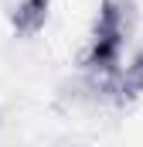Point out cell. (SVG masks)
I'll return each instance as SVG.
<instances>
[{"label":"cell","instance_id":"3","mask_svg":"<svg viewBox=\"0 0 143 147\" xmlns=\"http://www.w3.org/2000/svg\"><path fill=\"white\" fill-rule=\"evenodd\" d=\"M140 92H143V51H136L133 62L123 69V86H119V99H116V106L133 103Z\"/></svg>","mask_w":143,"mask_h":147},{"label":"cell","instance_id":"1","mask_svg":"<svg viewBox=\"0 0 143 147\" xmlns=\"http://www.w3.org/2000/svg\"><path fill=\"white\" fill-rule=\"evenodd\" d=\"M136 21H140V10H136L133 0H102L99 14H96V24H92V34L126 45L136 31Z\"/></svg>","mask_w":143,"mask_h":147},{"label":"cell","instance_id":"4","mask_svg":"<svg viewBox=\"0 0 143 147\" xmlns=\"http://www.w3.org/2000/svg\"><path fill=\"white\" fill-rule=\"evenodd\" d=\"M0 127H3V110H0Z\"/></svg>","mask_w":143,"mask_h":147},{"label":"cell","instance_id":"2","mask_svg":"<svg viewBox=\"0 0 143 147\" xmlns=\"http://www.w3.org/2000/svg\"><path fill=\"white\" fill-rule=\"evenodd\" d=\"M48 14H51V0H17L10 7V28L17 34L31 38L37 31H44Z\"/></svg>","mask_w":143,"mask_h":147}]
</instances>
